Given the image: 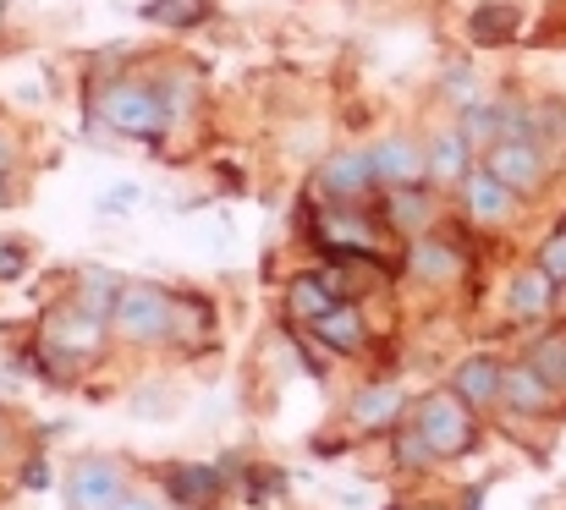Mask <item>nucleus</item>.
I'll return each instance as SVG.
<instances>
[{"instance_id": "obj_1", "label": "nucleus", "mask_w": 566, "mask_h": 510, "mask_svg": "<svg viewBox=\"0 0 566 510\" xmlns=\"http://www.w3.org/2000/svg\"><path fill=\"white\" fill-rule=\"evenodd\" d=\"M99 116H105V127H116L122 138H160L166 127H171V105H166V94L155 88V83H111L105 94H99Z\"/></svg>"}, {"instance_id": "obj_2", "label": "nucleus", "mask_w": 566, "mask_h": 510, "mask_svg": "<svg viewBox=\"0 0 566 510\" xmlns=\"http://www.w3.org/2000/svg\"><path fill=\"white\" fill-rule=\"evenodd\" d=\"M418 434L429 439V450L446 461V456H468L479 445V423H473V406L457 395V390H434L418 401Z\"/></svg>"}, {"instance_id": "obj_3", "label": "nucleus", "mask_w": 566, "mask_h": 510, "mask_svg": "<svg viewBox=\"0 0 566 510\" xmlns=\"http://www.w3.org/2000/svg\"><path fill=\"white\" fill-rule=\"evenodd\" d=\"M171 319H177V297L160 291V286H122L116 314H111L116 336L144 340V346L149 340H171Z\"/></svg>"}, {"instance_id": "obj_4", "label": "nucleus", "mask_w": 566, "mask_h": 510, "mask_svg": "<svg viewBox=\"0 0 566 510\" xmlns=\"http://www.w3.org/2000/svg\"><path fill=\"white\" fill-rule=\"evenodd\" d=\"M66 500H72V510H116L127 500V478H122L116 461L83 456L72 467V478H66Z\"/></svg>"}, {"instance_id": "obj_5", "label": "nucleus", "mask_w": 566, "mask_h": 510, "mask_svg": "<svg viewBox=\"0 0 566 510\" xmlns=\"http://www.w3.org/2000/svg\"><path fill=\"white\" fill-rule=\"evenodd\" d=\"M490 170H495L517 198H528V192L545 187V155H539V144H528V138H501V144L490 149Z\"/></svg>"}, {"instance_id": "obj_6", "label": "nucleus", "mask_w": 566, "mask_h": 510, "mask_svg": "<svg viewBox=\"0 0 566 510\" xmlns=\"http://www.w3.org/2000/svg\"><path fill=\"white\" fill-rule=\"evenodd\" d=\"M314 236H319V247L336 258V253H364V258H375L379 253V231L369 214H353V209H336V214H325L319 225H314Z\"/></svg>"}, {"instance_id": "obj_7", "label": "nucleus", "mask_w": 566, "mask_h": 510, "mask_svg": "<svg viewBox=\"0 0 566 510\" xmlns=\"http://www.w3.org/2000/svg\"><path fill=\"white\" fill-rule=\"evenodd\" d=\"M556 384L534 368V362H512L506 368V379H501V406H512V412H523V417H539V412H551L556 406Z\"/></svg>"}, {"instance_id": "obj_8", "label": "nucleus", "mask_w": 566, "mask_h": 510, "mask_svg": "<svg viewBox=\"0 0 566 510\" xmlns=\"http://www.w3.org/2000/svg\"><path fill=\"white\" fill-rule=\"evenodd\" d=\"M375 176L385 187H423L429 181V149L407 144V138H385L379 149H369Z\"/></svg>"}, {"instance_id": "obj_9", "label": "nucleus", "mask_w": 566, "mask_h": 510, "mask_svg": "<svg viewBox=\"0 0 566 510\" xmlns=\"http://www.w3.org/2000/svg\"><path fill=\"white\" fill-rule=\"evenodd\" d=\"M375 160L369 155H358V149H347V155H336V160H325L319 170V187L331 192V198H342V203H358V198H369V187H375Z\"/></svg>"}, {"instance_id": "obj_10", "label": "nucleus", "mask_w": 566, "mask_h": 510, "mask_svg": "<svg viewBox=\"0 0 566 510\" xmlns=\"http://www.w3.org/2000/svg\"><path fill=\"white\" fill-rule=\"evenodd\" d=\"M336 302H342V297L331 291V280H325L319 269L292 275V286H286V319H292V325H308V330H314V325H319Z\"/></svg>"}, {"instance_id": "obj_11", "label": "nucleus", "mask_w": 566, "mask_h": 510, "mask_svg": "<svg viewBox=\"0 0 566 510\" xmlns=\"http://www.w3.org/2000/svg\"><path fill=\"white\" fill-rule=\"evenodd\" d=\"M501 379H506V368H501L495 357H468V362L451 373V390H457L473 412H490V406L501 401Z\"/></svg>"}, {"instance_id": "obj_12", "label": "nucleus", "mask_w": 566, "mask_h": 510, "mask_svg": "<svg viewBox=\"0 0 566 510\" xmlns=\"http://www.w3.org/2000/svg\"><path fill=\"white\" fill-rule=\"evenodd\" d=\"M512 203H517V192L495 176V170H468V214L479 220V225H501V220H512Z\"/></svg>"}, {"instance_id": "obj_13", "label": "nucleus", "mask_w": 566, "mask_h": 510, "mask_svg": "<svg viewBox=\"0 0 566 510\" xmlns=\"http://www.w3.org/2000/svg\"><path fill=\"white\" fill-rule=\"evenodd\" d=\"M166 484H171L177 506H188V510H214L220 495H226V472L220 467H198V461L192 467H171Z\"/></svg>"}, {"instance_id": "obj_14", "label": "nucleus", "mask_w": 566, "mask_h": 510, "mask_svg": "<svg viewBox=\"0 0 566 510\" xmlns=\"http://www.w3.org/2000/svg\"><path fill=\"white\" fill-rule=\"evenodd\" d=\"M556 280L539 269V264H528L517 280H512V291H506V302H512V319H523V325H534V319H545L551 308H556Z\"/></svg>"}, {"instance_id": "obj_15", "label": "nucleus", "mask_w": 566, "mask_h": 510, "mask_svg": "<svg viewBox=\"0 0 566 510\" xmlns=\"http://www.w3.org/2000/svg\"><path fill=\"white\" fill-rule=\"evenodd\" d=\"M314 336L325 340L331 351H342V357H358L364 346H369V325H364V308L358 302H336L319 325H314Z\"/></svg>"}, {"instance_id": "obj_16", "label": "nucleus", "mask_w": 566, "mask_h": 510, "mask_svg": "<svg viewBox=\"0 0 566 510\" xmlns=\"http://www.w3.org/2000/svg\"><path fill=\"white\" fill-rule=\"evenodd\" d=\"M407 269L418 275V280H451L457 269H462V258H457V247L446 242V236H418L412 242V253H407Z\"/></svg>"}, {"instance_id": "obj_17", "label": "nucleus", "mask_w": 566, "mask_h": 510, "mask_svg": "<svg viewBox=\"0 0 566 510\" xmlns=\"http://www.w3.org/2000/svg\"><path fill=\"white\" fill-rule=\"evenodd\" d=\"M468 170H473V144L462 132H440L429 144V176L434 181H468Z\"/></svg>"}, {"instance_id": "obj_18", "label": "nucleus", "mask_w": 566, "mask_h": 510, "mask_svg": "<svg viewBox=\"0 0 566 510\" xmlns=\"http://www.w3.org/2000/svg\"><path fill=\"white\" fill-rule=\"evenodd\" d=\"M116 297H122L116 275H105V269H83V280H77V297H72V308H83L88 319L111 325V314H116Z\"/></svg>"}, {"instance_id": "obj_19", "label": "nucleus", "mask_w": 566, "mask_h": 510, "mask_svg": "<svg viewBox=\"0 0 566 510\" xmlns=\"http://www.w3.org/2000/svg\"><path fill=\"white\" fill-rule=\"evenodd\" d=\"M385 225H396V231H423V225H429V192H423V187H390V192H385Z\"/></svg>"}, {"instance_id": "obj_20", "label": "nucleus", "mask_w": 566, "mask_h": 510, "mask_svg": "<svg viewBox=\"0 0 566 510\" xmlns=\"http://www.w3.org/2000/svg\"><path fill=\"white\" fill-rule=\"evenodd\" d=\"M396 412H401V390H396V384H369V390L353 401V423H358L364 434L396 423Z\"/></svg>"}, {"instance_id": "obj_21", "label": "nucleus", "mask_w": 566, "mask_h": 510, "mask_svg": "<svg viewBox=\"0 0 566 510\" xmlns=\"http://www.w3.org/2000/svg\"><path fill=\"white\" fill-rule=\"evenodd\" d=\"M209 0H149L144 6V22H155V28H198V22H209Z\"/></svg>"}, {"instance_id": "obj_22", "label": "nucleus", "mask_w": 566, "mask_h": 510, "mask_svg": "<svg viewBox=\"0 0 566 510\" xmlns=\"http://www.w3.org/2000/svg\"><path fill=\"white\" fill-rule=\"evenodd\" d=\"M517 39V6H479L473 11V44H512Z\"/></svg>"}, {"instance_id": "obj_23", "label": "nucleus", "mask_w": 566, "mask_h": 510, "mask_svg": "<svg viewBox=\"0 0 566 510\" xmlns=\"http://www.w3.org/2000/svg\"><path fill=\"white\" fill-rule=\"evenodd\" d=\"M214 330V314H209V302H198V297H177V319H171V340H182V346H192V340H203Z\"/></svg>"}, {"instance_id": "obj_24", "label": "nucleus", "mask_w": 566, "mask_h": 510, "mask_svg": "<svg viewBox=\"0 0 566 510\" xmlns=\"http://www.w3.org/2000/svg\"><path fill=\"white\" fill-rule=\"evenodd\" d=\"M528 362H534V368H539V373H545V379H551V384L566 395V336L539 340V351H534Z\"/></svg>"}, {"instance_id": "obj_25", "label": "nucleus", "mask_w": 566, "mask_h": 510, "mask_svg": "<svg viewBox=\"0 0 566 510\" xmlns=\"http://www.w3.org/2000/svg\"><path fill=\"white\" fill-rule=\"evenodd\" d=\"M396 461H401V467H412V472H423V467H429V461H440V456L429 450V439H423V434H418V423H412V428H401V434H396Z\"/></svg>"}, {"instance_id": "obj_26", "label": "nucleus", "mask_w": 566, "mask_h": 510, "mask_svg": "<svg viewBox=\"0 0 566 510\" xmlns=\"http://www.w3.org/2000/svg\"><path fill=\"white\" fill-rule=\"evenodd\" d=\"M539 269H545L556 286H566V220L545 236V247H539Z\"/></svg>"}, {"instance_id": "obj_27", "label": "nucleus", "mask_w": 566, "mask_h": 510, "mask_svg": "<svg viewBox=\"0 0 566 510\" xmlns=\"http://www.w3.org/2000/svg\"><path fill=\"white\" fill-rule=\"evenodd\" d=\"M495 121H501V110H490V105H468V110H462V138H468V144H484V138L495 132Z\"/></svg>"}, {"instance_id": "obj_28", "label": "nucleus", "mask_w": 566, "mask_h": 510, "mask_svg": "<svg viewBox=\"0 0 566 510\" xmlns=\"http://www.w3.org/2000/svg\"><path fill=\"white\" fill-rule=\"evenodd\" d=\"M22 269H28V253L17 242H0V280H17Z\"/></svg>"}, {"instance_id": "obj_29", "label": "nucleus", "mask_w": 566, "mask_h": 510, "mask_svg": "<svg viewBox=\"0 0 566 510\" xmlns=\"http://www.w3.org/2000/svg\"><path fill=\"white\" fill-rule=\"evenodd\" d=\"M446 94H451V99H462V105H473V72H468V66L446 72Z\"/></svg>"}, {"instance_id": "obj_30", "label": "nucleus", "mask_w": 566, "mask_h": 510, "mask_svg": "<svg viewBox=\"0 0 566 510\" xmlns=\"http://www.w3.org/2000/svg\"><path fill=\"white\" fill-rule=\"evenodd\" d=\"M539 121H545V138H566V105H539Z\"/></svg>"}, {"instance_id": "obj_31", "label": "nucleus", "mask_w": 566, "mask_h": 510, "mask_svg": "<svg viewBox=\"0 0 566 510\" xmlns=\"http://www.w3.org/2000/svg\"><path fill=\"white\" fill-rule=\"evenodd\" d=\"M116 510H160V506H155V500H144V495H127Z\"/></svg>"}, {"instance_id": "obj_32", "label": "nucleus", "mask_w": 566, "mask_h": 510, "mask_svg": "<svg viewBox=\"0 0 566 510\" xmlns=\"http://www.w3.org/2000/svg\"><path fill=\"white\" fill-rule=\"evenodd\" d=\"M6 170H11V144L0 138V176H6Z\"/></svg>"}]
</instances>
